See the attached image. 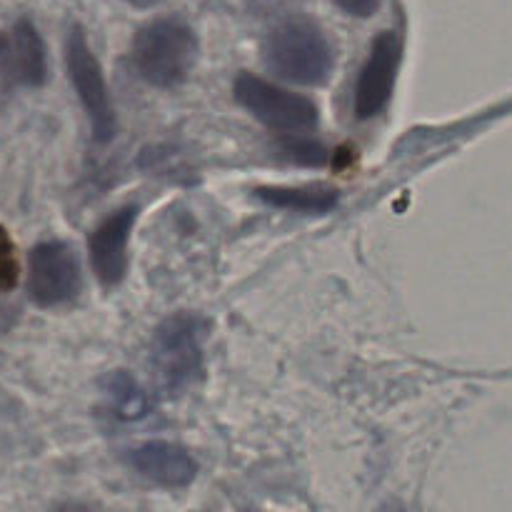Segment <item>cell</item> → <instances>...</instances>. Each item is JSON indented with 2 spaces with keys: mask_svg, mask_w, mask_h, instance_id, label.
<instances>
[{
  "mask_svg": "<svg viewBox=\"0 0 512 512\" xmlns=\"http://www.w3.org/2000/svg\"><path fill=\"white\" fill-rule=\"evenodd\" d=\"M18 280H20L18 248H15L8 228L0 225V293H10V290H15Z\"/></svg>",
  "mask_w": 512,
  "mask_h": 512,
  "instance_id": "13",
  "label": "cell"
},
{
  "mask_svg": "<svg viewBox=\"0 0 512 512\" xmlns=\"http://www.w3.org/2000/svg\"><path fill=\"white\" fill-rule=\"evenodd\" d=\"M0 78L10 88H40L48 80V48L33 20L18 18L0 33Z\"/></svg>",
  "mask_w": 512,
  "mask_h": 512,
  "instance_id": "8",
  "label": "cell"
},
{
  "mask_svg": "<svg viewBox=\"0 0 512 512\" xmlns=\"http://www.w3.org/2000/svg\"><path fill=\"white\" fill-rule=\"evenodd\" d=\"M208 333L210 323L195 313H175L158 325L150 345L148 368L153 385L165 398H178L198 383Z\"/></svg>",
  "mask_w": 512,
  "mask_h": 512,
  "instance_id": "1",
  "label": "cell"
},
{
  "mask_svg": "<svg viewBox=\"0 0 512 512\" xmlns=\"http://www.w3.org/2000/svg\"><path fill=\"white\" fill-rule=\"evenodd\" d=\"M30 300L38 308H60L73 303L83 288V275L75 250L63 240H43L28 253Z\"/></svg>",
  "mask_w": 512,
  "mask_h": 512,
  "instance_id": "6",
  "label": "cell"
},
{
  "mask_svg": "<svg viewBox=\"0 0 512 512\" xmlns=\"http://www.w3.org/2000/svg\"><path fill=\"white\" fill-rule=\"evenodd\" d=\"M335 3L353 18H370L380 8V0H335Z\"/></svg>",
  "mask_w": 512,
  "mask_h": 512,
  "instance_id": "15",
  "label": "cell"
},
{
  "mask_svg": "<svg viewBox=\"0 0 512 512\" xmlns=\"http://www.w3.org/2000/svg\"><path fill=\"white\" fill-rule=\"evenodd\" d=\"M255 198L268 208L290 210V213L325 215L335 210L340 195L330 185H300V188H285V185H263L255 188Z\"/></svg>",
  "mask_w": 512,
  "mask_h": 512,
  "instance_id": "11",
  "label": "cell"
},
{
  "mask_svg": "<svg viewBox=\"0 0 512 512\" xmlns=\"http://www.w3.org/2000/svg\"><path fill=\"white\" fill-rule=\"evenodd\" d=\"M138 205H123L100 220L88 235V255L93 273L105 288L123 283L128 273V243L138 220Z\"/></svg>",
  "mask_w": 512,
  "mask_h": 512,
  "instance_id": "9",
  "label": "cell"
},
{
  "mask_svg": "<svg viewBox=\"0 0 512 512\" xmlns=\"http://www.w3.org/2000/svg\"><path fill=\"white\" fill-rule=\"evenodd\" d=\"M263 60L278 78L295 85H325L333 75L330 40L310 18H285L265 35Z\"/></svg>",
  "mask_w": 512,
  "mask_h": 512,
  "instance_id": "3",
  "label": "cell"
},
{
  "mask_svg": "<svg viewBox=\"0 0 512 512\" xmlns=\"http://www.w3.org/2000/svg\"><path fill=\"white\" fill-rule=\"evenodd\" d=\"M280 150H283L285 158L298 165H325V160H328V150L323 145L315 143V140L298 138V135H293L290 140H283Z\"/></svg>",
  "mask_w": 512,
  "mask_h": 512,
  "instance_id": "14",
  "label": "cell"
},
{
  "mask_svg": "<svg viewBox=\"0 0 512 512\" xmlns=\"http://www.w3.org/2000/svg\"><path fill=\"white\" fill-rule=\"evenodd\" d=\"M198 35L183 18H158L135 30L130 60L153 88H178L198 63Z\"/></svg>",
  "mask_w": 512,
  "mask_h": 512,
  "instance_id": "2",
  "label": "cell"
},
{
  "mask_svg": "<svg viewBox=\"0 0 512 512\" xmlns=\"http://www.w3.org/2000/svg\"><path fill=\"white\" fill-rule=\"evenodd\" d=\"M100 388H103L105 405H108L110 415L120 423H135V420L148 418L153 405L150 398L143 393L138 383L133 380V375L128 370H110L103 380H100Z\"/></svg>",
  "mask_w": 512,
  "mask_h": 512,
  "instance_id": "12",
  "label": "cell"
},
{
  "mask_svg": "<svg viewBox=\"0 0 512 512\" xmlns=\"http://www.w3.org/2000/svg\"><path fill=\"white\" fill-rule=\"evenodd\" d=\"M125 3H128V5H133V8H140V10H145V8H155V5L165 3V0H125Z\"/></svg>",
  "mask_w": 512,
  "mask_h": 512,
  "instance_id": "17",
  "label": "cell"
},
{
  "mask_svg": "<svg viewBox=\"0 0 512 512\" xmlns=\"http://www.w3.org/2000/svg\"><path fill=\"white\" fill-rule=\"evenodd\" d=\"M65 68H68V78L73 83L75 95H78L80 105L88 115L93 140L100 145H108L115 138L118 120H115L113 100H110L100 60L95 58L83 28H78V25L70 30L68 40H65Z\"/></svg>",
  "mask_w": 512,
  "mask_h": 512,
  "instance_id": "5",
  "label": "cell"
},
{
  "mask_svg": "<svg viewBox=\"0 0 512 512\" xmlns=\"http://www.w3.org/2000/svg\"><path fill=\"white\" fill-rule=\"evenodd\" d=\"M125 465L140 478L168 490L188 488L198 478V463L183 445L168 440H148L123 453Z\"/></svg>",
  "mask_w": 512,
  "mask_h": 512,
  "instance_id": "10",
  "label": "cell"
},
{
  "mask_svg": "<svg viewBox=\"0 0 512 512\" xmlns=\"http://www.w3.org/2000/svg\"><path fill=\"white\" fill-rule=\"evenodd\" d=\"M285 3H290V0H250V5H253L255 10H275L283 8Z\"/></svg>",
  "mask_w": 512,
  "mask_h": 512,
  "instance_id": "16",
  "label": "cell"
},
{
  "mask_svg": "<svg viewBox=\"0 0 512 512\" xmlns=\"http://www.w3.org/2000/svg\"><path fill=\"white\" fill-rule=\"evenodd\" d=\"M400 60H403L400 38L393 30H383V33L373 40L368 60H365L363 70H360L358 75V83H355V118L370 120L378 118V115L383 113L385 105L393 98Z\"/></svg>",
  "mask_w": 512,
  "mask_h": 512,
  "instance_id": "7",
  "label": "cell"
},
{
  "mask_svg": "<svg viewBox=\"0 0 512 512\" xmlns=\"http://www.w3.org/2000/svg\"><path fill=\"white\" fill-rule=\"evenodd\" d=\"M233 98L243 105L258 123L275 133L300 135L318 125L320 110L305 95L285 90L253 73H240L233 83Z\"/></svg>",
  "mask_w": 512,
  "mask_h": 512,
  "instance_id": "4",
  "label": "cell"
}]
</instances>
